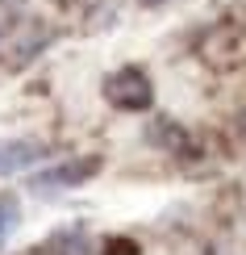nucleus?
<instances>
[{
  "label": "nucleus",
  "mask_w": 246,
  "mask_h": 255,
  "mask_svg": "<svg viewBox=\"0 0 246 255\" xmlns=\"http://www.w3.org/2000/svg\"><path fill=\"white\" fill-rule=\"evenodd\" d=\"M104 101L121 113H146L151 101H155V84L142 67H117L104 80Z\"/></svg>",
  "instance_id": "nucleus-1"
},
{
  "label": "nucleus",
  "mask_w": 246,
  "mask_h": 255,
  "mask_svg": "<svg viewBox=\"0 0 246 255\" xmlns=\"http://www.w3.org/2000/svg\"><path fill=\"white\" fill-rule=\"evenodd\" d=\"M100 172V155H88V159H67V163H55L46 172H38L29 180V188L38 193H59V188H80Z\"/></svg>",
  "instance_id": "nucleus-2"
},
{
  "label": "nucleus",
  "mask_w": 246,
  "mask_h": 255,
  "mask_svg": "<svg viewBox=\"0 0 246 255\" xmlns=\"http://www.w3.org/2000/svg\"><path fill=\"white\" fill-rule=\"evenodd\" d=\"M50 151L34 138H13V142H0V176H13V172H25V167L42 163Z\"/></svg>",
  "instance_id": "nucleus-3"
},
{
  "label": "nucleus",
  "mask_w": 246,
  "mask_h": 255,
  "mask_svg": "<svg viewBox=\"0 0 246 255\" xmlns=\"http://www.w3.org/2000/svg\"><path fill=\"white\" fill-rule=\"evenodd\" d=\"M8 218H13V209H8V201H0V230L8 226Z\"/></svg>",
  "instance_id": "nucleus-4"
}]
</instances>
